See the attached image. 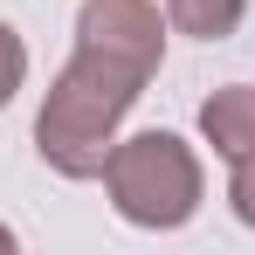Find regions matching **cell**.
I'll list each match as a JSON object with an SVG mask.
<instances>
[{"label":"cell","mask_w":255,"mask_h":255,"mask_svg":"<svg viewBox=\"0 0 255 255\" xmlns=\"http://www.w3.org/2000/svg\"><path fill=\"white\" fill-rule=\"evenodd\" d=\"M166 14L159 0H83L76 7V55L48 83L35 111V152L62 179H104L118 125L166 62Z\"/></svg>","instance_id":"obj_1"},{"label":"cell","mask_w":255,"mask_h":255,"mask_svg":"<svg viewBox=\"0 0 255 255\" xmlns=\"http://www.w3.org/2000/svg\"><path fill=\"white\" fill-rule=\"evenodd\" d=\"M104 193L111 207L125 214L131 228H152V235H172L200 214V193H207V172H200V152L172 131H138V138H118L111 159H104Z\"/></svg>","instance_id":"obj_2"},{"label":"cell","mask_w":255,"mask_h":255,"mask_svg":"<svg viewBox=\"0 0 255 255\" xmlns=\"http://www.w3.org/2000/svg\"><path fill=\"white\" fill-rule=\"evenodd\" d=\"M200 138L235 166V159H255V83H228L200 104Z\"/></svg>","instance_id":"obj_3"},{"label":"cell","mask_w":255,"mask_h":255,"mask_svg":"<svg viewBox=\"0 0 255 255\" xmlns=\"http://www.w3.org/2000/svg\"><path fill=\"white\" fill-rule=\"evenodd\" d=\"M242 14H249V0H166V21L193 42H228L242 28Z\"/></svg>","instance_id":"obj_4"},{"label":"cell","mask_w":255,"mask_h":255,"mask_svg":"<svg viewBox=\"0 0 255 255\" xmlns=\"http://www.w3.org/2000/svg\"><path fill=\"white\" fill-rule=\"evenodd\" d=\"M21 83H28V48H21V35L0 21V111L21 97Z\"/></svg>","instance_id":"obj_5"},{"label":"cell","mask_w":255,"mask_h":255,"mask_svg":"<svg viewBox=\"0 0 255 255\" xmlns=\"http://www.w3.org/2000/svg\"><path fill=\"white\" fill-rule=\"evenodd\" d=\"M228 207H235L242 228H255V159H235V172H228Z\"/></svg>","instance_id":"obj_6"}]
</instances>
